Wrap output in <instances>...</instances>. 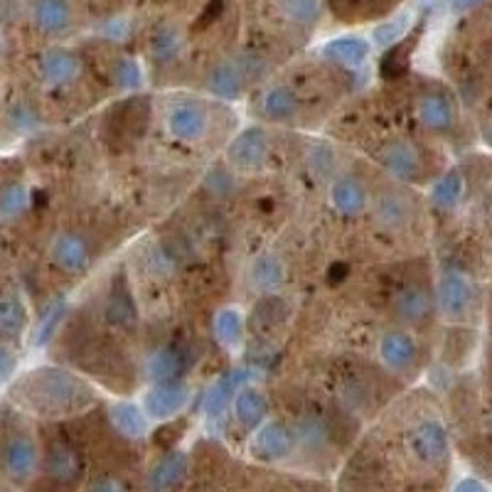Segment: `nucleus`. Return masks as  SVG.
I'll return each mask as SVG.
<instances>
[{"mask_svg":"<svg viewBox=\"0 0 492 492\" xmlns=\"http://www.w3.org/2000/svg\"><path fill=\"white\" fill-rule=\"evenodd\" d=\"M71 13L67 0H37L35 23L44 33H62L70 25Z\"/></svg>","mask_w":492,"mask_h":492,"instance_id":"obj_19","label":"nucleus"},{"mask_svg":"<svg viewBox=\"0 0 492 492\" xmlns=\"http://www.w3.org/2000/svg\"><path fill=\"white\" fill-rule=\"evenodd\" d=\"M382 160H384V167H389L402 180H412L419 175V166H421L416 148L404 141H396L382 150Z\"/></svg>","mask_w":492,"mask_h":492,"instance_id":"obj_13","label":"nucleus"},{"mask_svg":"<svg viewBox=\"0 0 492 492\" xmlns=\"http://www.w3.org/2000/svg\"><path fill=\"white\" fill-rule=\"evenodd\" d=\"M187 404V389L177 382H158L146 394V412L153 419H170Z\"/></svg>","mask_w":492,"mask_h":492,"instance_id":"obj_7","label":"nucleus"},{"mask_svg":"<svg viewBox=\"0 0 492 492\" xmlns=\"http://www.w3.org/2000/svg\"><path fill=\"white\" fill-rule=\"evenodd\" d=\"M87 492H126V487H123L118 480H111V478H101V480H97V483H91V487H89Z\"/></svg>","mask_w":492,"mask_h":492,"instance_id":"obj_41","label":"nucleus"},{"mask_svg":"<svg viewBox=\"0 0 492 492\" xmlns=\"http://www.w3.org/2000/svg\"><path fill=\"white\" fill-rule=\"evenodd\" d=\"M52 261L67 273H80L89 264V246L80 234H62L52 244Z\"/></svg>","mask_w":492,"mask_h":492,"instance_id":"obj_9","label":"nucleus"},{"mask_svg":"<svg viewBox=\"0 0 492 492\" xmlns=\"http://www.w3.org/2000/svg\"><path fill=\"white\" fill-rule=\"evenodd\" d=\"M87 387L64 372H43L30 389L33 402L43 409H71L87 402Z\"/></svg>","mask_w":492,"mask_h":492,"instance_id":"obj_1","label":"nucleus"},{"mask_svg":"<svg viewBox=\"0 0 492 492\" xmlns=\"http://www.w3.org/2000/svg\"><path fill=\"white\" fill-rule=\"evenodd\" d=\"M234 409H237L239 423L246 429H254L264 421L266 416V402L264 396L259 394L256 389H241L234 399Z\"/></svg>","mask_w":492,"mask_h":492,"instance_id":"obj_24","label":"nucleus"},{"mask_svg":"<svg viewBox=\"0 0 492 492\" xmlns=\"http://www.w3.org/2000/svg\"><path fill=\"white\" fill-rule=\"evenodd\" d=\"M394 313L409 326H419L430 316V296L419 286H406L396 293Z\"/></svg>","mask_w":492,"mask_h":492,"instance_id":"obj_10","label":"nucleus"},{"mask_svg":"<svg viewBox=\"0 0 492 492\" xmlns=\"http://www.w3.org/2000/svg\"><path fill=\"white\" fill-rule=\"evenodd\" d=\"M485 138H487V143H492V121L487 123V128H485Z\"/></svg>","mask_w":492,"mask_h":492,"instance_id":"obj_44","label":"nucleus"},{"mask_svg":"<svg viewBox=\"0 0 492 492\" xmlns=\"http://www.w3.org/2000/svg\"><path fill=\"white\" fill-rule=\"evenodd\" d=\"M330 197H333L335 210L340 212V214H347V217L362 212V207H364V203H367L362 184L357 183V180H352V177L337 180V183L333 184V193H330Z\"/></svg>","mask_w":492,"mask_h":492,"instance_id":"obj_18","label":"nucleus"},{"mask_svg":"<svg viewBox=\"0 0 492 492\" xmlns=\"http://www.w3.org/2000/svg\"><path fill=\"white\" fill-rule=\"evenodd\" d=\"M27 207V190L20 183H13L0 190V214L3 217H18Z\"/></svg>","mask_w":492,"mask_h":492,"instance_id":"obj_33","label":"nucleus"},{"mask_svg":"<svg viewBox=\"0 0 492 492\" xmlns=\"http://www.w3.org/2000/svg\"><path fill=\"white\" fill-rule=\"evenodd\" d=\"M106 316L114 326H133L136 323V308H133V300L128 293H123V289L116 286L111 298H109V306H106Z\"/></svg>","mask_w":492,"mask_h":492,"instance_id":"obj_29","label":"nucleus"},{"mask_svg":"<svg viewBox=\"0 0 492 492\" xmlns=\"http://www.w3.org/2000/svg\"><path fill=\"white\" fill-rule=\"evenodd\" d=\"M77 71H80V60L67 50H50L43 57L44 80L52 84H67L77 77Z\"/></svg>","mask_w":492,"mask_h":492,"instance_id":"obj_17","label":"nucleus"},{"mask_svg":"<svg viewBox=\"0 0 492 492\" xmlns=\"http://www.w3.org/2000/svg\"><path fill=\"white\" fill-rule=\"evenodd\" d=\"M369 44L360 37H340L326 44V57L340 67H360L367 60Z\"/></svg>","mask_w":492,"mask_h":492,"instance_id":"obj_15","label":"nucleus"},{"mask_svg":"<svg viewBox=\"0 0 492 492\" xmlns=\"http://www.w3.org/2000/svg\"><path fill=\"white\" fill-rule=\"evenodd\" d=\"M298 114V99L289 87H273L264 97V116L271 121H289Z\"/></svg>","mask_w":492,"mask_h":492,"instance_id":"obj_20","label":"nucleus"},{"mask_svg":"<svg viewBox=\"0 0 492 492\" xmlns=\"http://www.w3.org/2000/svg\"><path fill=\"white\" fill-rule=\"evenodd\" d=\"M478 3H483V0H456L453 5H456V10H468L473 8V5H478Z\"/></svg>","mask_w":492,"mask_h":492,"instance_id":"obj_43","label":"nucleus"},{"mask_svg":"<svg viewBox=\"0 0 492 492\" xmlns=\"http://www.w3.org/2000/svg\"><path fill=\"white\" fill-rule=\"evenodd\" d=\"M207 111L204 106L194 104V101H183V104L173 106V111L167 114V128L175 136L177 141L183 143H197L207 131Z\"/></svg>","mask_w":492,"mask_h":492,"instance_id":"obj_3","label":"nucleus"},{"mask_svg":"<svg viewBox=\"0 0 492 492\" xmlns=\"http://www.w3.org/2000/svg\"><path fill=\"white\" fill-rule=\"evenodd\" d=\"M453 492H487V487H485L480 480H475V478H466V480H460V483L456 485V490Z\"/></svg>","mask_w":492,"mask_h":492,"instance_id":"obj_42","label":"nucleus"},{"mask_svg":"<svg viewBox=\"0 0 492 492\" xmlns=\"http://www.w3.org/2000/svg\"><path fill=\"white\" fill-rule=\"evenodd\" d=\"M286 10L290 13V18L300 20V23H313L317 18V0H286Z\"/></svg>","mask_w":492,"mask_h":492,"instance_id":"obj_36","label":"nucleus"},{"mask_svg":"<svg viewBox=\"0 0 492 492\" xmlns=\"http://www.w3.org/2000/svg\"><path fill=\"white\" fill-rule=\"evenodd\" d=\"M229 156H232V160L241 170H256V167H261L266 156H269V138H266V133L261 128H246L237 141L232 143Z\"/></svg>","mask_w":492,"mask_h":492,"instance_id":"obj_6","label":"nucleus"},{"mask_svg":"<svg viewBox=\"0 0 492 492\" xmlns=\"http://www.w3.org/2000/svg\"><path fill=\"white\" fill-rule=\"evenodd\" d=\"M184 364V352L175 345L170 347H163L153 355L150 360V377L156 382H175V377L180 374V369Z\"/></svg>","mask_w":492,"mask_h":492,"instance_id":"obj_21","label":"nucleus"},{"mask_svg":"<svg viewBox=\"0 0 492 492\" xmlns=\"http://www.w3.org/2000/svg\"><path fill=\"white\" fill-rule=\"evenodd\" d=\"M460 194H463V177L460 173H449V175H443L433 187V203L443 207V210H449L453 204L460 200Z\"/></svg>","mask_w":492,"mask_h":492,"instance_id":"obj_30","label":"nucleus"},{"mask_svg":"<svg viewBox=\"0 0 492 492\" xmlns=\"http://www.w3.org/2000/svg\"><path fill=\"white\" fill-rule=\"evenodd\" d=\"M419 116H421L423 126H429L433 131H449L453 126V106L446 97L440 94H429L419 101Z\"/></svg>","mask_w":492,"mask_h":492,"instance_id":"obj_16","label":"nucleus"},{"mask_svg":"<svg viewBox=\"0 0 492 492\" xmlns=\"http://www.w3.org/2000/svg\"><path fill=\"white\" fill-rule=\"evenodd\" d=\"M379 355L382 360L387 362L389 367L406 369L412 367L416 360V345L409 335L404 333H389L384 335V340L379 345Z\"/></svg>","mask_w":492,"mask_h":492,"instance_id":"obj_14","label":"nucleus"},{"mask_svg":"<svg viewBox=\"0 0 492 492\" xmlns=\"http://www.w3.org/2000/svg\"><path fill=\"white\" fill-rule=\"evenodd\" d=\"M222 10H224V0H210V3H207V8H204V13L200 15V20H197V25L194 27H197V30H200V27H210L214 20H220Z\"/></svg>","mask_w":492,"mask_h":492,"instance_id":"obj_39","label":"nucleus"},{"mask_svg":"<svg viewBox=\"0 0 492 492\" xmlns=\"http://www.w3.org/2000/svg\"><path fill=\"white\" fill-rule=\"evenodd\" d=\"M237 377H241V372H232L227 377H222L214 387L210 389V394H207V402H204V409L207 413H220L222 406L227 404V399L234 394V389L239 387Z\"/></svg>","mask_w":492,"mask_h":492,"instance_id":"obj_32","label":"nucleus"},{"mask_svg":"<svg viewBox=\"0 0 492 492\" xmlns=\"http://www.w3.org/2000/svg\"><path fill=\"white\" fill-rule=\"evenodd\" d=\"M406 27H409V15H399V18L389 20L384 25H379L374 30V37H377L379 44H384V47H392L399 40H404Z\"/></svg>","mask_w":492,"mask_h":492,"instance_id":"obj_34","label":"nucleus"},{"mask_svg":"<svg viewBox=\"0 0 492 492\" xmlns=\"http://www.w3.org/2000/svg\"><path fill=\"white\" fill-rule=\"evenodd\" d=\"M377 217L387 227H402L409 220V204L402 197H396V194H387L377 204Z\"/></svg>","mask_w":492,"mask_h":492,"instance_id":"obj_31","label":"nucleus"},{"mask_svg":"<svg viewBox=\"0 0 492 492\" xmlns=\"http://www.w3.org/2000/svg\"><path fill=\"white\" fill-rule=\"evenodd\" d=\"M114 80L121 84L123 89H133L141 84V70L133 60H118L114 70Z\"/></svg>","mask_w":492,"mask_h":492,"instance_id":"obj_35","label":"nucleus"},{"mask_svg":"<svg viewBox=\"0 0 492 492\" xmlns=\"http://www.w3.org/2000/svg\"><path fill=\"white\" fill-rule=\"evenodd\" d=\"M244 333V317L239 316L234 308H227V310H222L217 320H214V335L220 337L222 345H232L239 343V337Z\"/></svg>","mask_w":492,"mask_h":492,"instance_id":"obj_27","label":"nucleus"},{"mask_svg":"<svg viewBox=\"0 0 492 492\" xmlns=\"http://www.w3.org/2000/svg\"><path fill=\"white\" fill-rule=\"evenodd\" d=\"M440 310L450 317H463L473 303V286L460 273H446L439 286Z\"/></svg>","mask_w":492,"mask_h":492,"instance_id":"obj_4","label":"nucleus"},{"mask_svg":"<svg viewBox=\"0 0 492 492\" xmlns=\"http://www.w3.org/2000/svg\"><path fill=\"white\" fill-rule=\"evenodd\" d=\"M153 47H156V54H158V57H170V54L175 52L177 35L173 30H163L158 40L153 43Z\"/></svg>","mask_w":492,"mask_h":492,"instance_id":"obj_38","label":"nucleus"},{"mask_svg":"<svg viewBox=\"0 0 492 492\" xmlns=\"http://www.w3.org/2000/svg\"><path fill=\"white\" fill-rule=\"evenodd\" d=\"M210 87L214 94H220L224 99L239 97V91L244 89V74L237 64H220L217 70L212 71Z\"/></svg>","mask_w":492,"mask_h":492,"instance_id":"obj_26","label":"nucleus"},{"mask_svg":"<svg viewBox=\"0 0 492 492\" xmlns=\"http://www.w3.org/2000/svg\"><path fill=\"white\" fill-rule=\"evenodd\" d=\"M293 450V433L281 423H266L254 439V453L264 460H281Z\"/></svg>","mask_w":492,"mask_h":492,"instance_id":"obj_8","label":"nucleus"},{"mask_svg":"<svg viewBox=\"0 0 492 492\" xmlns=\"http://www.w3.org/2000/svg\"><path fill=\"white\" fill-rule=\"evenodd\" d=\"M3 468L10 478L25 480L35 473L37 468V449L27 436H13L3 449Z\"/></svg>","mask_w":492,"mask_h":492,"instance_id":"obj_5","label":"nucleus"},{"mask_svg":"<svg viewBox=\"0 0 492 492\" xmlns=\"http://www.w3.org/2000/svg\"><path fill=\"white\" fill-rule=\"evenodd\" d=\"M490 430H492V416H490Z\"/></svg>","mask_w":492,"mask_h":492,"instance_id":"obj_45","label":"nucleus"},{"mask_svg":"<svg viewBox=\"0 0 492 492\" xmlns=\"http://www.w3.org/2000/svg\"><path fill=\"white\" fill-rule=\"evenodd\" d=\"M111 419H114L116 429L121 430L126 439H143L146 430H148V421H146V413L133 404H116L111 409Z\"/></svg>","mask_w":492,"mask_h":492,"instance_id":"obj_22","label":"nucleus"},{"mask_svg":"<svg viewBox=\"0 0 492 492\" xmlns=\"http://www.w3.org/2000/svg\"><path fill=\"white\" fill-rule=\"evenodd\" d=\"M13 369H15V357H13V352L0 345V382L8 379L10 374H13Z\"/></svg>","mask_w":492,"mask_h":492,"instance_id":"obj_40","label":"nucleus"},{"mask_svg":"<svg viewBox=\"0 0 492 492\" xmlns=\"http://www.w3.org/2000/svg\"><path fill=\"white\" fill-rule=\"evenodd\" d=\"M413 43H416V35L404 37V40H399L396 44H392L387 50V54L382 57L379 70H382V74H384L387 80H394L399 74H404L406 67H409V60H412Z\"/></svg>","mask_w":492,"mask_h":492,"instance_id":"obj_25","label":"nucleus"},{"mask_svg":"<svg viewBox=\"0 0 492 492\" xmlns=\"http://www.w3.org/2000/svg\"><path fill=\"white\" fill-rule=\"evenodd\" d=\"M187 470V458L183 453H167L166 458H160L156 468L150 470L148 485L153 492H167L173 490L180 480L184 478Z\"/></svg>","mask_w":492,"mask_h":492,"instance_id":"obj_12","label":"nucleus"},{"mask_svg":"<svg viewBox=\"0 0 492 492\" xmlns=\"http://www.w3.org/2000/svg\"><path fill=\"white\" fill-rule=\"evenodd\" d=\"M62 313H64V306H54L47 316H44V323L40 326V330H37L35 335V345H44L47 343V337L52 335V330L57 326H60V317Z\"/></svg>","mask_w":492,"mask_h":492,"instance_id":"obj_37","label":"nucleus"},{"mask_svg":"<svg viewBox=\"0 0 492 492\" xmlns=\"http://www.w3.org/2000/svg\"><path fill=\"white\" fill-rule=\"evenodd\" d=\"M251 279L259 289L271 290L276 286H281L283 281V266L276 256H261L251 269Z\"/></svg>","mask_w":492,"mask_h":492,"instance_id":"obj_28","label":"nucleus"},{"mask_svg":"<svg viewBox=\"0 0 492 492\" xmlns=\"http://www.w3.org/2000/svg\"><path fill=\"white\" fill-rule=\"evenodd\" d=\"M47 473L54 478L57 483L70 485L80 480L81 475V458L77 450L67 446V443H54L47 456Z\"/></svg>","mask_w":492,"mask_h":492,"instance_id":"obj_11","label":"nucleus"},{"mask_svg":"<svg viewBox=\"0 0 492 492\" xmlns=\"http://www.w3.org/2000/svg\"><path fill=\"white\" fill-rule=\"evenodd\" d=\"M27 323V310L18 298H0V337L18 340Z\"/></svg>","mask_w":492,"mask_h":492,"instance_id":"obj_23","label":"nucleus"},{"mask_svg":"<svg viewBox=\"0 0 492 492\" xmlns=\"http://www.w3.org/2000/svg\"><path fill=\"white\" fill-rule=\"evenodd\" d=\"M412 453L426 466H439L449 456V436L439 421H423L413 429L409 439Z\"/></svg>","mask_w":492,"mask_h":492,"instance_id":"obj_2","label":"nucleus"}]
</instances>
